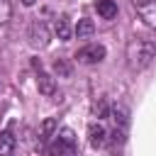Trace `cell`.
Returning a JSON list of instances; mask_svg holds the SVG:
<instances>
[{
  "label": "cell",
  "instance_id": "9a60e30c",
  "mask_svg": "<svg viewBox=\"0 0 156 156\" xmlns=\"http://www.w3.org/2000/svg\"><path fill=\"white\" fill-rule=\"evenodd\" d=\"M93 115H95V117H100V119L110 115V110H107V102H105L102 98H100V100H98V102L93 105Z\"/></svg>",
  "mask_w": 156,
  "mask_h": 156
},
{
  "label": "cell",
  "instance_id": "7a4b0ae2",
  "mask_svg": "<svg viewBox=\"0 0 156 156\" xmlns=\"http://www.w3.org/2000/svg\"><path fill=\"white\" fill-rule=\"evenodd\" d=\"M46 154L49 156H76L78 154V141H76L73 129H68V127L56 129V134L51 136V141L46 146Z\"/></svg>",
  "mask_w": 156,
  "mask_h": 156
},
{
  "label": "cell",
  "instance_id": "9c48e42d",
  "mask_svg": "<svg viewBox=\"0 0 156 156\" xmlns=\"http://www.w3.org/2000/svg\"><path fill=\"white\" fill-rule=\"evenodd\" d=\"M34 68H37V66H34ZM37 88H39L41 95H54V93H56V80H54V76H49L46 71H41V66L37 68Z\"/></svg>",
  "mask_w": 156,
  "mask_h": 156
},
{
  "label": "cell",
  "instance_id": "30bf717a",
  "mask_svg": "<svg viewBox=\"0 0 156 156\" xmlns=\"http://www.w3.org/2000/svg\"><path fill=\"white\" fill-rule=\"evenodd\" d=\"M17 154V136L12 134V129H2L0 132V156H15Z\"/></svg>",
  "mask_w": 156,
  "mask_h": 156
},
{
  "label": "cell",
  "instance_id": "5b68a950",
  "mask_svg": "<svg viewBox=\"0 0 156 156\" xmlns=\"http://www.w3.org/2000/svg\"><path fill=\"white\" fill-rule=\"evenodd\" d=\"M105 46L102 44H88V46H83V49H78L76 51V58L80 61V63H100L102 58H105Z\"/></svg>",
  "mask_w": 156,
  "mask_h": 156
},
{
  "label": "cell",
  "instance_id": "2e32d148",
  "mask_svg": "<svg viewBox=\"0 0 156 156\" xmlns=\"http://www.w3.org/2000/svg\"><path fill=\"white\" fill-rule=\"evenodd\" d=\"M54 68H56V73H61V76H68V73H71V71H68V66H66L63 61H56V63H54Z\"/></svg>",
  "mask_w": 156,
  "mask_h": 156
},
{
  "label": "cell",
  "instance_id": "4fadbf2b",
  "mask_svg": "<svg viewBox=\"0 0 156 156\" xmlns=\"http://www.w3.org/2000/svg\"><path fill=\"white\" fill-rule=\"evenodd\" d=\"M93 32H95V24H93V20H88V17L78 20V24H76V29H73V34H76L78 39H88V37H93Z\"/></svg>",
  "mask_w": 156,
  "mask_h": 156
},
{
  "label": "cell",
  "instance_id": "3957f363",
  "mask_svg": "<svg viewBox=\"0 0 156 156\" xmlns=\"http://www.w3.org/2000/svg\"><path fill=\"white\" fill-rule=\"evenodd\" d=\"M110 117H112V122H115L112 141H119V144H122L124 136H127V127H129V107H127L124 102H117V105H112Z\"/></svg>",
  "mask_w": 156,
  "mask_h": 156
},
{
  "label": "cell",
  "instance_id": "8992f818",
  "mask_svg": "<svg viewBox=\"0 0 156 156\" xmlns=\"http://www.w3.org/2000/svg\"><path fill=\"white\" fill-rule=\"evenodd\" d=\"M136 7V15L139 20L149 27V29H156V0H146V2H134Z\"/></svg>",
  "mask_w": 156,
  "mask_h": 156
},
{
  "label": "cell",
  "instance_id": "5bb4252c",
  "mask_svg": "<svg viewBox=\"0 0 156 156\" xmlns=\"http://www.w3.org/2000/svg\"><path fill=\"white\" fill-rule=\"evenodd\" d=\"M10 15H12L10 0H0V24H7L10 22Z\"/></svg>",
  "mask_w": 156,
  "mask_h": 156
},
{
  "label": "cell",
  "instance_id": "7c38bea8",
  "mask_svg": "<svg viewBox=\"0 0 156 156\" xmlns=\"http://www.w3.org/2000/svg\"><path fill=\"white\" fill-rule=\"evenodd\" d=\"M95 10L102 20H115L117 17V2L115 0H95Z\"/></svg>",
  "mask_w": 156,
  "mask_h": 156
},
{
  "label": "cell",
  "instance_id": "ba28073f",
  "mask_svg": "<svg viewBox=\"0 0 156 156\" xmlns=\"http://www.w3.org/2000/svg\"><path fill=\"white\" fill-rule=\"evenodd\" d=\"M56 129H58V124H56V119L54 117H46L41 124H39V134H37V141H39V146H49V141H51V136L56 134Z\"/></svg>",
  "mask_w": 156,
  "mask_h": 156
},
{
  "label": "cell",
  "instance_id": "277c9868",
  "mask_svg": "<svg viewBox=\"0 0 156 156\" xmlns=\"http://www.w3.org/2000/svg\"><path fill=\"white\" fill-rule=\"evenodd\" d=\"M27 39H29V46L34 49H44L49 44V27L41 22V20H34L27 29Z\"/></svg>",
  "mask_w": 156,
  "mask_h": 156
},
{
  "label": "cell",
  "instance_id": "52a82bcc",
  "mask_svg": "<svg viewBox=\"0 0 156 156\" xmlns=\"http://www.w3.org/2000/svg\"><path fill=\"white\" fill-rule=\"evenodd\" d=\"M88 141L93 149H102L107 144V129L102 122H90L88 124Z\"/></svg>",
  "mask_w": 156,
  "mask_h": 156
},
{
  "label": "cell",
  "instance_id": "8fae6325",
  "mask_svg": "<svg viewBox=\"0 0 156 156\" xmlns=\"http://www.w3.org/2000/svg\"><path fill=\"white\" fill-rule=\"evenodd\" d=\"M54 32H56V37H58L61 41H71L73 29H71V22H68V17H66V15L56 17V22H54Z\"/></svg>",
  "mask_w": 156,
  "mask_h": 156
},
{
  "label": "cell",
  "instance_id": "e0dca14e",
  "mask_svg": "<svg viewBox=\"0 0 156 156\" xmlns=\"http://www.w3.org/2000/svg\"><path fill=\"white\" fill-rule=\"evenodd\" d=\"M34 2H37V0H22V5H27V7H32Z\"/></svg>",
  "mask_w": 156,
  "mask_h": 156
},
{
  "label": "cell",
  "instance_id": "6da1fadb",
  "mask_svg": "<svg viewBox=\"0 0 156 156\" xmlns=\"http://www.w3.org/2000/svg\"><path fill=\"white\" fill-rule=\"evenodd\" d=\"M156 58V37L136 34L127 41V66L129 71H144Z\"/></svg>",
  "mask_w": 156,
  "mask_h": 156
}]
</instances>
